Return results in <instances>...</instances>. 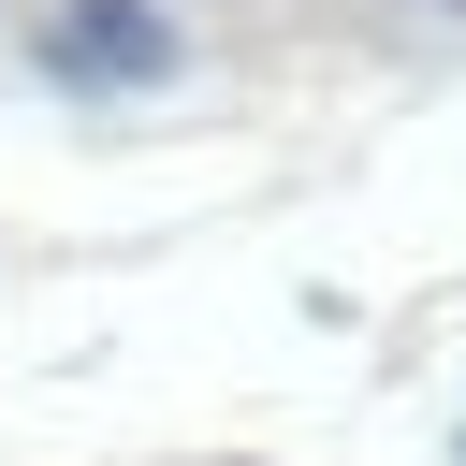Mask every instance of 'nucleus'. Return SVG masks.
<instances>
[{
  "mask_svg": "<svg viewBox=\"0 0 466 466\" xmlns=\"http://www.w3.org/2000/svg\"><path fill=\"white\" fill-rule=\"evenodd\" d=\"M44 58H58L73 87H175V73H189V29H175L160 0H58Z\"/></svg>",
  "mask_w": 466,
  "mask_h": 466,
  "instance_id": "f257e3e1",
  "label": "nucleus"
}]
</instances>
